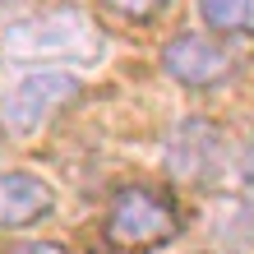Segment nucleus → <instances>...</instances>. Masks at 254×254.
I'll list each match as a JSON object with an SVG mask.
<instances>
[{
	"label": "nucleus",
	"instance_id": "3",
	"mask_svg": "<svg viewBox=\"0 0 254 254\" xmlns=\"http://www.w3.org/2000/svg\"><path fill=\"white\" fill-rule=\"evenodd\" d=\"M102 231H107V241L116 250L139 254V250H153V245L176 241V231H181V213H176V203L162 190L125 185V190L111 194Z\"/></svg>",
	"mask_w": 254,
	"mask_h": 254
},
{
	"label": "nucleus",
	"instance_id": "2",
	"mask_svg": "<svg viewBox=\"0 0 254 254\" xmlns=\"http://www.w3.org/2000/svg\"><path fill=\"white\" fill-rule=\"evenodd\" d=\"M167 167L190 185H227L236 176L254 181V143H231V134L213 121H185L171 134Z\"/></svg>",
	"mask_w": 254,
	"mask_h": 254
},
{
	"label": "nucleus",
	"instance_id": "9",
	"mask_svg": "<svg viewBox=\"0 0 254 254\" xmlns=\"http://www.w3.org/2000/svg\"><path fill=\"white\" fill-rule=\"evenodd\" d=\"M9 254H65V245H56V241H23V245H14Z\"/></svg>",
	"mask_w": 254,
	"mask_h": 254
},
{
	"label": "nucleus",
	"instance_id": "8",
	"mask_svg": "<svg viewBox=\"0 0 254 254\" xmlns=\"http://www.w3.org/2000/svg\"><path fill=\"white\" fill-rule=\"evenodd\" d=\"M107 9H116V14H125V19H148V14H157L167 0H102Z\"/></svg>",
	"mask_w": 254,
	"mask_h": 254
},
{
	"label": "nucleus",
	"instance_id": "6",
	"mask_svg": "<svg viewBox=\"0 0 254 254\" xmlns=\"http://www.w3.org/2000/svg\"><path fill=\"white\" fill-rule=\"evenodd\" d=\"M56 190L33 171H0V231H23L51 217Z\"/></svg>",
	"mask_w": 254,
	"mask_h": 254
},
{
	"label": "nucleus",
	"instance_id": "7",
	"mask_svg": "<svg viewBox=\"0 0 254 254\" xmlns=\"http://www.w3.org/2000/svg\"><path fill=\"white\" fill-rule=\"evenodd\" d=\"M199 14L222 37H250L254 33V0H199Z\"/></svg>",
	"mask_w": 254,
	"mask_h": 254
},
{
	"label": "nucleus",
	"instance_id": "10",
	"mask_svg": "<svg viewBox=\"0 0 254 254\" xmlns=\"http://www.w3.org/2000/svg\"><path fill=\"white\" fill-rule=\"evenodd\" d=\"M0 5H23V0H0Z\"/></svg>",
	"mask_w": 254,
	"mask_h": 254
},
{
	"label": "nucleus",
	"instance_id": "1",
	"mask_svg": "<svg viewBox=\"0 0 254 254\" xmlns=\"http://www.w3.org/2000/svg\"><path fill=\"white\" fill-rule=\"evenodd\" d=\"M0 51L19 65H97L107 42L83 9H47L9 23Z\"/></svg>",
	"mask_w": 254,
	"mask_h": 254
},
{
	"label": "nucleus",
	"instance_id": "4",
	"mask_svg": "<svg viewBox=\"0 0 254 254\" xmlns=\"http://www.w3.org/2000/svg\"><path fill=\"white\" fill-rule=\"evenodd\" d=\"M79 93V79L65 69H28L0 93V125L14 139H33L42 125L56 121V111Z\"/></svg>",
	"mask_w": 254,
	"mask_h": 254
},
{
	"label": "nucleus",
	"instance_id": "5",
	"mask_svg": "<svg viewBox=\"0 0 254 254\" xmlns=\"http://www.w3.org/2000/svg\"><path fill=\"white\" fill-rule=\"evenodd\" d=\"M162 69L181 88H217L236 69V56L227 42L203 37V33H181L162 47Z\"/></svg>",
	"mask_w": 254,
	"mask_h": 254
}]
</instances>
